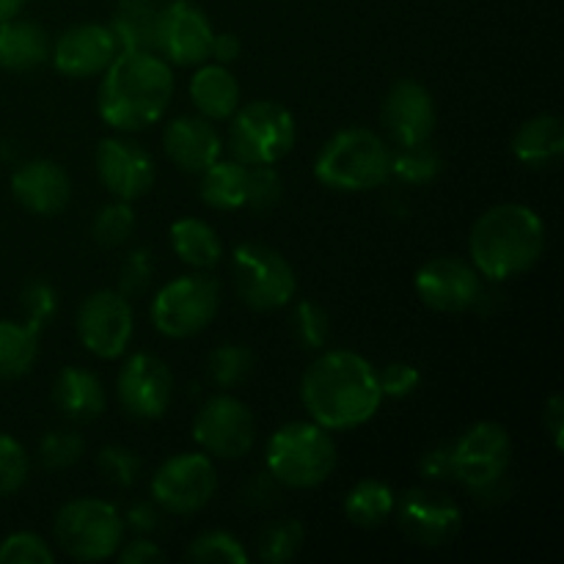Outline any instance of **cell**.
Instances as JSON below:
<instances>
[{
	"label": "cell",
	"instance_id": "6da1fadb",
	"mask_svg": "<svg viewBox=\"0 0 564 564\" xmlns=\"http://www.w3.org/2000/svg\"><path fill=\"white\" fill-rule=\"evenodd\" d=\"M301 400L312 422L325 430H352L380 411L378 369L350 350L323 352L303 372Z\"/></svg>",
	"mask_w": 564,
	"mask_h": 564
},
{
	"label": "cell",
	"instance_id": "7a4b0ae2",
	"mask_svg": "<svg viewBox=\"0 0 564 564\" xmlns=\"http://www.w3.org/2000/svg\"><path fill=\"white\" fill-rule=\"evenodd\" d=\"M174 97L169 61L147 50H119L99 86V116L119 132L158 124Z\"/></svg>",
	"mask_w": 564,
	"mask_h": 564
},
{
	"label": "cell",
	"instance_id": "3957f363",
	"mask_svg": "<svg viewBox=\"0 0 564 564\" xmlns=\"http://www.w3.org/2000/svg\"><path fill=\"white\" fill-rule=\"evenodd\" d=\"M468 251L488 281L518 279L543 257L545 226L527 204H496L474 224Z\"/></svg>",
	"mask_w": 564,
	"mask_h": 564
},
{
	"label": "cell",
	"instance_id": "277c9868",
	"mask_svg": "<svg viewBox=\"0 0 564 564\" xmlns=\"http://www.w3.org/2000/svg\"><path fill=\"white\" fill-rule=\"evenodd\" d=\"M314 176L330 191H372L391 176V152L372 130H341L319 152Z\"/></svg>",
	"mask_w": 564,
	"mask_h": 564
},
{
	"label": "cell",
	"instance_id": "5b68a950",
	"mask_svg": "<svg viewBox=\"0 0 564 564\" xmlns=\"http://www.w3.org/2000/svg\"><path fill=\"white\" fill-rule=\"evenodd\" d=\"M270 477L286 488H317L334 474L336 444L317 422H290L275 430L268 441Z\"/></svg>",
	"mask_w": 564,
	"mask_h": 564
},
{
	"label": "cell",
	"instance_id": "8992f818",
	"mask_svg": "<svg viewBox=\"0 0 564 564\" xmlns=\"http://www.w3.org/2000/svg\"><path fill=\"white\" fill-rule=\"evenodd\" d=\"M55 540L61 551L77 562H102L116 556L124 540L119 510L102 499H75L55 518Z\"/></svg>",
	"mask_w": 564,
	"mask_h": 564
},
{
	"label": "cell",
	"instance_id": "52a82bcc",
	"mask_svg": "<svg viewBox=\"0 0 564 564\" xmlns=\"http://www.w3.org/2000/svg\"><path fill=\"white\" fill-rule=\"evenodd\" d=\"M297 138L295 119L279 102H251L237 108L229 127V147L242 165H275L292 152Z\"/></svg>",
	"mask_w": 564,
	"mask_h": 564
},
{
	"label": "cell",
	"instance_id": "ba28073f",
	"mask_svg": "<svg viewBox=\"0 0 564 564\" xmlns=\"http://www.w3.org/2000/svg\"><path fill=\"white\" fill-rule=\"evenodd\" d=\"M231 275L240 301L253 312L286 306L297 292L292 264L264 242H240L231 257Z\"/></svg>",
	"mask_w": 564,
	"mask_h": 564
},
{
	"label": "cell",
	"instance_id": "9c48e42d",
	"mask_svg": "<svg viewBox=\"0 0 564 564\" xmlns=\"http://www.w3.org/2000/svg\"><path fill=\"white\" fill-rule=\"evenodd\" d=\"M218 308V281L209 275H182L154 295L152 323L169 339H191L213 323Z\"/></svg>",
	"mask_w": 564,
	"mask_h": 564
},
{
	"label": "cell",
	"instance_id": "30bf717a",
	"mask_svg": "<svg viewBox=\"0 0 564 564\" xmlns=\"http://www.w3.org/2000/svg\"><path fill=\"white\" fill-rule=\"evenodd\" d=\"M455 479L474 494H490L507 477L512 460V441L501 424L477 422L452 444Z\"/></svg>",
	"mask_w": 564,
	"mask_h": 564
},
{
	"label": "cell",
	"instance_id": "8fae6325",
	"mask_svg": "<svg viewBox=\"0 0 564 564\" xmlns=\"http://www.w3.org/2000/svg\"><path fill=\"white\" fill-rule=\"evenodd\" d=\"M218 488L213 460L198 452L174 455L154 471L152 499L171 516H193L204 510Z\"/></svg>",
	"mask_w": 564,
	"mask_h": 564
},
{
	"label": "cell",
	"instance_id": "7c38bea8",
	"mask_svg": "<svg viewBox=\"0 0 564 564\" xmlns=\"http://www.w3.org/2000/svg\"><path fill=\"white\" fill-rule=\"evenodd\" d=\"M193 438L207 455L237 460L253 449L257 419L246 402L229 394H218L204 402L202 411L193 419Z\"/></svg>",
	"mask_w": 564,
	"mask_h": 564
},
{
	"label": "cell",
	"instance_id": "4fadbf2b",
	"mask_svg": "<svg viewBox=\"0 0 564 564\" xmlns=\"http://www.w3.org/2000/svg\"><path fill=\"white\" fill-rule=\"evenodd\" d=\"M213 22L193 0H171L160 6L154 53L176 66H202L213 50Z\"/></svg>",
	"mask_w": 564,
	"mask_h": 564
},
{
	"label": "cell",
	"instance_id": "5bb4252c",
	"mask_svg": "<svg viewBox=\"0 0 564 564\" xmlns=\"http://www.w3.org/2000/svg\"><path fill=\"white\" fill-rule=\"evenodd\" d=\"M132 319L130 301L119 290H99L83 301L77 312V336L91 356L113 361L130 347Z\"/></svg>",
	"mask_w": 564,
	"mask_h": 564
},
{
	"label": "cell",
	"instance_id": "9a60e30c",
	"mask_svg": "<svg viewBox=\"0 0 564 564\" xmlns=\"http://www.w3.org/2000/svg\"><path fill=\"white\" fill-rule=\"evenodd\" d=\"M394 510L405 538L411 543L424 545V549H441V545L452 543L455 534L460 532V507L449 496L435 494V490H405L394 501Z\"/></svg>",
	"mask_w": 564,
	"mask_h": 564
},
{
	"label": "cell",
	"instance_id": "2e32d148",
	"mask_svg": "<svg viewBox=\"0 0 564 564\" xmlns=\"http://www.w3.org/2000/svg\"><path fill=\"white\" fill-rule=\"evenodd\" d=\"M116 394H119L121 408L132 419L141 422H154L163 416L171 405L174 394V378L165 361L149 352L130 356L121 367L119 380H116Z\"/></svg>",
	"mask_w": 564,
	"mask_h": 564
},
{
	"label": "cell",
	"instance_id": "e0dca14e",
	"mask_svg": "<svg viewBox=\"0 0 564 564\" xmlns=\"http://www.w3.org/2000/svg\"><path fill=\"white\" fill-rule=\"evenodd\" d=\"M416 295L435 312H468L482 297V281L474 264L457 257H435L419 268Z\"/></svg>",
	"mask_w": 564,
	"mask_h": 564
},
{
	"label": "cell",
	"instance_id": "ac0fdd59",
	"mask_svg": "<svg viewBox=\"0 0 564 564\" xmlns=\"http://www.w3.org/2000/svg\"><path fill=\"white\" fill-rule=\"evenodd\" d=\"M97 174L110 196L135 202L154 185V163L135 141L105 138L97 147Z\"/></svg>",
	"mask_w": 564,
	"mask_h": 564
},
{
	"label": "cell",
	"instance_id": "d6986e66",
	"mask_svg": "<svg viewBox=\"0 0 564 564\" xmlns=\"http://www.w3.org/2000/svg\"><path fill=\"white\" fill-rule=\"evenodd\" d=\"M116 53H119V42H116L110 25H97V22L69 28L50 50L55 69L66 77L102 75Z\"/></svg>",
	"mask_w": 564,
	"mask_h": 564
},
{
	"label": "cell",
	"instance_id": "ffe728a7",
	"mask_svg": "<svg viewBox=\"0 0 564 564\" xmlns=\"http://www.w3.org/2000/svg\"><path fill=\"white\" fill-rule=\"evenodd\" d=\"M383 124L400 147L430 141L435 130L433 94L419 80H397L383 99Z\"/></svg>",
	"mask_w": 564,
	"mask_h": 564
},
{
	"label": "cell",
	"instance_id": "44dd1931",
	"mask_svg": "<svg viewBox=\"0 0 564 564\" xmlns=\"http://www.w3.org/2000/svg\"><path fill=\"white\" fill-rule=\"evenodd\" d=\"M11 193L33 215H58L69 204L72 182L53 160H31L11 176Z\"/></svg>",
	"mask_w": 564,
	"mask_h": 564
},
{
	"label": "cell",
	"instance_id": "7402d4cb",
	"mask_svg": "<svg viewBox=\"0 0 564 564\" xmlns=\"http://www.w3.org/2000/svg\"><path fill=\"white\" fill-rule=\"evenodd\" d=\"M165 154L176 169L187 171V174H202L204 169L220 158V135L209 119L204 116H180L165 127L163 135Z\"/></svg>",
	"mask_w": 564,
	"mask_h": 564
},
{
	"label": "cell",
	"instance_id": "603a6c76",
	"mask_svg": "<svg viewBox=\"0 0 564 564\" xmlns=\"http://www.w3.org/2000/svg\"><path fill=\"white\" fill-rule=\"evenodd\" d=\"M53 402L69 422H94L105 411L102 383L88 369L66 367L53 383Z\"/></svg>",
	"mask_w": 564,
	"mask_h": 564
},
{
	"label": "cell",
	"instance_id": "cb8c5ba5",
	"mask_svg": "<svg viewBox=\"0 0 564 564\" xmlns=\"http://www.w3.org/2000/svg\"><path fill=\"white\" fill-rule=\"evenodd\" d=\"M512 154L529 169H549L564 154V124L556 113L532 116L518 127L512 138Z\"/></svg>",
	"mask_w": 564,
	"mask_h": 564
},
{
	"label": "cell",
	"instance_id": "d4e9b609",
	"mask_svg": "<svg viewBox=\"0 0 564 564\" xmlns=\"http://www.w3.org/2000/svg\"><path fill=\"white\" fill-rule=\"evenodd\" d=\"M191 99L204 119L224 121L231 119L235 110L240 108V86L224 64L204 61L202 69L191 80Z\"/></svg>",
	"mask_w": 564,
	"mask_h": 564
},
{
	"label": "cell",
	"instance_id": "484cf974",
	"mask_svg": "<svg viewBox=\"0 0 564 564\" xmlns=\"http://www.w3.org/2000/svg\"><path fill=\"white\" fill-rule=\"evenodd\" d=\"M50 58V36L42 25L28 20L0 22V69L28 72Z\"/></svg>",
	"mask_w": 564,
	"mask_h": 564
},
{
	"label": "cell",
	"instance_id": "4316f807",
	"mask_svg": "<svg viewBox=\"0 0 564 564\" xmlns=\"http://www.w3.org/2000/svg\"><path fill=\"white\" fill-rule=\"evenodd\" d=\"M160 0H119L116 3L113 31L119 50H147L154 53V33H158Z\"/></svg>",
	"mask_w": 564,
	"mask_h": 564
},
{
	"label": "cell",
	"instance_id": "83f0119b",
	"mask_svg": "<svg viewBox=\"0 0 564 564\" xmlns=\"http://www.w3.org/2000/svg\"><path fill=\"white\" fill-rule=\"evenodd\" d=\"M171 246H174V253L182 262L198 270L215 268L220 262V257H224L218 231L202 218L174 220L171 224Z\"/></svg>",
	"mask_w": 564,
	"mask_h": 564
},
{
	"label": "cell",
	"instance_id": "f1b7e54d",
	"mask_svg": "<svg viewBox=\"0 0 564 564\" xmlns=\"http://www.w3.org/2000/svg\"><path fill=\"white\" fill-rule=\"evenodd\" d=\"M202 202L213 209H242L248 191V165L240 160H215L202 171Z\"/></svg>",
	"mask_w": 564,
	"mask_h": 564
},
{
	"label": "cell",
	"instance_id": "f546056e",
	"mask_svg": "<svg viewBox=\"0 0 564 564\" xmlns=\"http://www.w3.org/2000/svg\"><path fill=\"white\" fill-rule=\"evenodd\" d=\"M394 490L380 479H361L345 499V516L358 529H378L394 512Z\"/></svg>",
	"mask_w": 564,
	"mask_h": 564
},
{
	"label": "cell",
	"instance_id": "4dcf8cb0",
	"mask_svg": "<svg viewBox=\"0 0 564 564\" xmlns=\"http://www.w3.org/2000/svg\"><path fill=\"white\" fill-rule=\"evenodd\" d=\"M39 352V334L25 323L0 319V380H17L31 372Z\"/></svg>",
	"mask_w": 564,
	"mask_h": 564
},
{
	"label": "cell",
	"instance_id": "1f68e13d",
	"mask_svg": "<svg viewBox=\"0 0 564 564\" xmlns=\"http://www.w3.org/2000/svg\"><path fill=\"white\" fill-rule=\"evenodd\" d=\"M438 174L441 158L433 147H427V141L402 147L400 154H391V176L405 185H427Z\"/></svg>",
	"mask_w": 564,
	"mask_h": 564
},
{
	"label": "cell",
	"instance_id": "d6a6232c",
	"mask_svg": "<svg viewBox=\"0 0 564 564\" xmlns=\"http://www.w3.org/2000/svg\"><path fill=\"white\" fill-rule=\"evenodd\" d=\"M303 527L295 518H284V521L270 523L259 538V556L270 564H284L295 560V554L303 545Z\"/></svg>",
	"mask_w": 564,
	"mask_h": 564
},
{
	"label": "cell",
	"instance_id": "836d02e7",
	"mask_svg": "<svg viewBox=\"0 0 564 564\" xmlns=\"http://www.w3.org/2000/svg\"><path fill=\"white\" fill-rule=\"evenodd\" d=\"M94 240L105 248L124 246L130 235L135 231V213H132L130 202L116 198L113 204H105L97 215H94Z\"/></svg>",
	"mask_w": 564,
	"mask_h": 564
},
{
	"label": "cell",
	"instance_id": "e575fe53",
	"mask_svg": "<svg viewBox=\"0 0 564 564\" xmlns=\"http://www.w3.org/2000/svg\"><path fill=\"white\" fill-rule=\"evenodd\" d=\"M253 369V350L246 345H220L209 356V380L218 389H231L242 383Z\"/></svg>",
	"mask_w": 564,
	"mask_h": 564
},
{
	"label": "cell",
	"instance_id": "d590c367",
	"mask_svg": "<svg viewBox=\"0 0 564 564\" xmlns=\"http://www.w3.org/2000/svg\"><path fill=\"white\" fill-rule=\"evenodd\" d=\"M187 560L198 564L224 562V564H246L248 551L242 549L240 540L229 532H204L202 538L193 540L187 549Z\"/></svg>",
	"mask_w": 564,
	"mask_h": 564
},
{
	"label": "cell",
	"instance_id": "8d00e7d4",
	"mask_svg": "<svg viewBox=\"0 0 564 564\" xmlns=\"http://www.w3.org/2000/svg\"><path fill=\"white\" fill-rule=\"evenodd\" d=\"M292 328H295V339L301 341L306 350H319L328 345L330 323L328 312L314 301H301L292 314Z\"/></svg>",
	"mask_w": 564,
	"mask_h": 564
},
{
	"label": "cell",
	"instance_id": "74e56055",
	"mask_svg": "<svg viewBox=\"0 0 564 564\" xmlns=\"http://www.w3.org/2000/svg\"><path fill=\"white\" fill-rule=\"evenodd\" d=\"M284 182L273 165H248L246 207L253 213H270L281 202Z\"/></svg>",
	"mask_w": 564,
	"mask_h": 564
},
{
	"label": "cell",
	"instance_id": "f35d334b",
	"mask_svg": "<svg viewBox=\"0 0 564 564\" xmlns=\"http://www.w3.org/2000/svg\"><path fill=\"white\" fill-rule=\"evenodd\" d=\"M22 312H25L28 328L42 334V328H47V323L58 312V295H55L53 284L42 279L28 281L25 290H22Z\"/></svg>",
	"mask_w": 564,
	"mask_h": 564
},
{
	"label": "cell",
	"instance_id": "ab89813d",
	"mask_svg": "<svg viewBox=\"0 0 564 564\" xmlns=\"http://www.w3.org/2000/svg\"><path fill=\"white\" fill-rule=\"evenodd\" d=\"M83 449H86V444L75 430H53L42 438L39 457L50 471H61V468H72L75 463H80Z\"/></svg>",
	"mask_w": 564,
	"mask_h": 564
},
{
	"label": "cell",
	"instance_id": "60d3db41",
	"mask_svg": "<svg viewBox=\"0 0 564 564\" xmlns=\"http://www.w3.org/2000/svg\"><path fill=\"white\" fill-rule=\"evenodd\" d=\"M55 554L39 534L14 532L0 543V564H53Z\"/></svg>",
	"mask_w": 564,
	"mask_h": 564
},
{
	"label": "cell",
	"instance_id": "b9f144b4",
	"mask_svg": "<svg viewBox=\"0 0 564 564\" xmlns=\"http://www.w3.org/2000/svg\"><path fill=\"white\" fill-rule=\"evenodd\" d=\"M31 460L20 441L0 433V496H11L25 485Z\"/></svg>",
	"mask_w": 564,
	"mask_h": 564
},
{
	"label": "cell",
	"instance_id": "7bdbcfd3",
	"mask_svg": "<svg viewBox=\"0 0 564 564\" xmlns=\"http://www.w3.org/2000/svg\"><path fill=\"white\" fill-rule=\"evenodd\" d=\"M97 466L102 468L108 482H113L116 488H130L141 474V457L124 446H105L97 455Z\"/></svg>",
	"mask_w": 564,
	"mask_h": 564
},
{
	"label": "cell",
	"instance_id": "ee69618b",
	"mask_svg": "<svg viewBox=\"0 0 564 564\" xmlns=\"http://www.w3.org/2000/svg\"><path fill=\"white\" fill-rule=\"evenodd\" d=\"M152 275H154L152 251H147V248H138V251H132L130 257L121 262L119 292L124 297L141 295V292L152 284Z\"/></svg>",
	"mask_w": 564,
	"mask_h": 564
},
{
	"label": "cell",
	"instance_id": "f6af8a7d",
	"mask_svg": "<svg viewBox=\"0 0 564 564\" xmlns=\"http://www.w3.org/2000/svg\"><path fill=\"white\" fill-rule=\"evenodd\" d=\"M378 386H380V394L391 397V400H405L411 397L413 391L422 386V372H419L413 364H389L378 372Z\"/></svg>",
	"mask_w": 564,
	"mask_h": 564
},
{
	"label": "cell",
	"instance_id": "bcb514c9",
	"mask_svg": "<svg viewBox=\"0 0 564 564\" xmlns=\"http://www.w3.org/2000/svg\"><path fill=\"white\" fill-rule=\"evenodd\" d=\"M419 471L424 479H433V482H446V479H455V455H452V444H438L433 449H427L419 463Z\"/></svg>",
	"mask_w": 564,
	"mask_h": 564
},
{
	"label": "cell",
	"instance_id": "7dc6e473",
	"mask_svg": "<svg viewBox=\"0 0 564 564\" xmlns=\"http://www.w3.org/2000/svg\"><path fill=\"white\" fill-rule=\"evenodd\" d=\"M119 554V562L121 564H154V562H163L165 554L160 551L158 543H152V540H132V543H127L124 549L116 551Z\"/></svg>",
	"mask_w": 564,
	"mask_h": 564
},
{
	"label": "cell",
	"instance_id": "c3c4849f",
	"mask_svg": "<svg viewBox=\"0 0 564 564\" xmlns=\"http://www.w3.org/2000/svg\"><path fill=\"white\" fill-rule=\"evenodd\" d=\"M543 424H545V430H549L551 441H554V449L562 452V446H564V400H562V394H554L549 400V405H545V413H543Z\"/></svg>",
	"mask_w": 564,
	"mask_h": 564
},
{
	"label": "cell",
	"instance_id": "681fc988",
	"mask_svg": "<svg viewBox=\"0 0 564 564\" xmlns=\"http://www.w3.org/2000/svg\"><path fill=\"white\" fill-rule=\"evenodd\" d=\"M240 39L235 33H215L213 36V50H209V58H215L218 64H235L240 58Z\"/></svg>",
	"mask_w": 564,
	"mask_h": 564
},
{
	"label": "cell",
	"instance_id": "f907efd6",
	"mask_svg": "<svg viewBox=\"0 0 564 564\" xmlns=\"http://www.w3.org/2000/svg\"><path fill=\"white\" fill-rule=\"evenodd\" d=\"M127 521H130V527L138 529V532H152V529L158 527V510H154L152 505H138L132 507Z\"/></svg>",
	"mask_w": 564,
	"mask_h": 564
},
{
	"label": "cell",
	"instance_id": "816d5d0a",
	"mask_svg": "<svg viewBox=\"0 0 564 564\" xmlns=\"http://www.w3.org/2000/svg\"><path fill=\"white\" fill-rule=\"evenodd\" d=\"M28 0H0V22L6 20H14L17 14L22 11V6H25Z\"/></svg>",
	"mask_w": 564,
	"mask_h": 564
}]
</instances>
